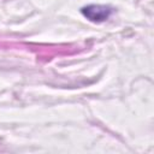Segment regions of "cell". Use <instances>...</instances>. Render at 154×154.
Returning a JSON list of instances; mask_svg holds the SVG:
<instances>
[{
	"instance_id": "1",
	"label": "cell",
	"mask_w": 154,
	"mask_h": 154,
	"mask_svg": "<svg viewBox=\"0 0 154 154\" xmlns=\"http://www.w3.org/2000/svg\"><path fill=\"white\" fill-rule=\"evenodd\" d=\"M112 11L113 10L106 5H88L81 10L82 14L87 19H89L91 22H96V23L107 20L109 18Z\"/></svg>"
}]
</instances>
